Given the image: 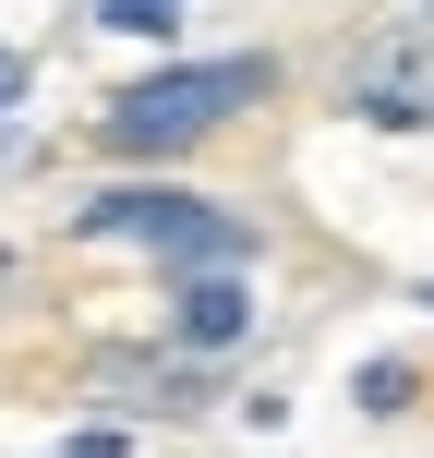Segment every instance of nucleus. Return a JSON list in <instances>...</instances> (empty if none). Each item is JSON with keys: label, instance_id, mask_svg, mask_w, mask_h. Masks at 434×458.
I'll return each instance as SVG.
<instances>
[{"label": "nucleus", "instance_id": "1", "mask_svg": "<svg viewBox=\"0 0 434 458\" xmlns=\"http://www.w3.org/2000/svg\"><path fill=\"white\" fill-rule=\"evenodd\" d=\"M266 97V61H169V72H145V85H121L109 109H97V133L121 145V157H169V145H193V133H217L229 109H253Z\"/></svg>", "mask_w": 434, "mask_h": 458}, {"label": "nucleus", "instance_id": "2", "mask_svg": "<svg viewBox=\"0 0 434 458\" xmlns=\"http://www.w3.org/2000/svg\"><path fill=\"white\" fill-rule=\"evenodd\" d=\"M85 242H145V253L206 266V277L242 266V217L193 206V193H169V182H121V193H97V206H85Z\"/></svg>", "mask_w": 434, "mask_h": 458}, {"label": "nucleus", "instance_id": "3", "mask_svg": "<svg viewBox=\"0 0 434 458\" xmlns=\"http://www.w3.org/2000/svg\"><path fill=\"white\" fill-rule=\"evenodd\" d=\"M350 109L398 121V133H434V37H374L350 61Z\"/></svg>", "mask_w": 434, "mask_h": 458}, {"label": "nucleus", "instance_id": "4", "mask_svg": "<svg viewBox=\"0 0 434 458\" xmlns=\"http://www.w3.org/2000/svg\"><path fill=\"white\" fill-rule=\"evenodd\" d=\"M242 326H253V301H242V277H193V290H182V338H193V350H217V338H242Z\"/></svg>", "mask_w": 434, "mask_h": 458}, {"label": "nucleus", "instance_id": "5", "mask_svg": "<svg viewBox=\"0 0 434 458\" xmlns=\"http://www.w3.org/2000/svg\"><path fill=\"white\" fill-rule=\"evenodd\" d=\"M97 24H121V37H169L182 0H97Z\"/></svg>", "mask_w": 434, "mask_h": 458}, {"label": "nucleus", "instance_id": "6", "mask_svg": "<svg viewBox=\"0 0 434 458\" xmlns=\"http://www.w3.org/2000/svg\"><path fill=\"white\" fill-rule=\"evenodd\" d=\"M13 85H24V61H13V48H0V97H13Z\"/></svg>", "mask_w": 434, "mask_h": 458}, {"label": "nucleus", "instance_id": "7", "mask_svg": "<svg viewBox=\"0 0 434 458\" xmlns=\"http://www.w3.org/2000/svg\"><path fill=\"white\" fill-rule=\"evenodd\" d=\"M422 37H434V0H422Z\"/></svg>", "mask_w": 434, "mask_h": 458}]
</instances>
